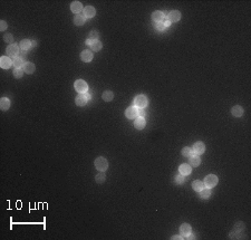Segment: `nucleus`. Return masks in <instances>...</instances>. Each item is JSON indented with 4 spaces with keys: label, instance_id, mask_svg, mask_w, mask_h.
Wrapping results in <instances>:
<instances>
[{
    "label": "nucleus",
    "instance_id": "obj_1",
    "mask_svg": "<svg viewBox=\"0 0 251 240\" xmlns=\"http://www.w3.org/2000/svg\"><path fill=\"white\" fill-rule=\"evenodd\" d=\"M95 168L98 170V171L101 172H104L107 170L108 168V162L107 160L104 159V158H102V156H99V158H97V159L95 160Z\"/></svg>",
    "mask_w": 251,
    "mask_h": 240
},
{
    "label": "nucleus",
    "instance_id": "obj_2",
    "mask_svg": "<svg viewBox=\"0 0 251 240\" xmlns=\"http://www.w3.org/2000/svg\"><path fill=\"white\" fill-rule=\"evenodd\" d=\"M203 183H204V185H206V188L211 189L218 184V178H217V175H214V174H209L206 176Z\"/></svg>",
    "mask_w": 251,
    "mask_h": 240
},
{
    "label": "nucleus",
    "instance_id": "obj_3",
    "mask_svg": "<svg viewBox=\"0 0 251 240\" xmlns=\"http://www.w3.org/2000/svg\"><path fill=\"white\" fill-rule=\"evenodd\" d=\"M6 53H7V56L10 57V58L17 57V56L19 55V47H18V45H16V44H11V45H9L7 47Z\"/></svg>",
    "mask_w": 251,
    "mask_h": 240
},
{
    "label": "nucleus",
    "instance_id": "obj_4",
    "mask_svg": "<svg viewBox=\"0 0 251 240\" xmlns=\"http://www.w3.org/2000/svg\"><path fill=\"white\" fill-rule=\"evenodd\" d=\"M75 89L78 93H81V94H84V93H86L88 89V85L87 83L85 81H83V79H78V81L75 82Z\"/></svg>",
    "mask_w": 251,
    "mask_h": 240
},
{
    "label": "nucleus",
    "instance_id": "obj_5",
    "mask_svg": "<svg viewBox=\"0 0 251 240\" xmlns=\"http://www.w3.org/2000/svg\"><path fill=\"white\" fill-rule=\"evenodd\" d=\"M147 105V98L144 95H138L134 100V106H136L137 108H144Z\"/></svg>",
    "mask_w": 251,
    "mask_h": 240
},
{
    "label": "nucleus",
    "instance_id": "obj_6",
    "mask_svg": "<svg viewBox=\"0 0 251 240\" xmlns=\"http://www.w3.org/2000/svg\"><path fill=\"white\" fill-rule=\"evenodd\" d=\"M125 115H126L127 118L130 120H133V118H136L138 116V108L136 106H131L128 107L125 112Z\"/></svg>",
    "mask_w": 251,
    "mask_h": 240
},
{
    "label": "nucleus",
    "instance_id": "obj_7",
    "mask_svg": "<svg viewBox=\"0 0 251 240\" xmlns=\"http://www.w3.org/2000/svg\"><path fill=\"white\" fill-rule=\"evenodd\" d=\"M192 150L196 155H200V154L204 153V151H206V145H204V143L203 142H196V143H194Z\"/></svg>",
    "mask_w": 251,
    "mask_h": 240
},
{
    "label": "nucleus",
    "instance_id": "obj_8",
    "mask_svg": "<svg viewBox=\"0 0 251 240\" xmlns=\"http://www.w3.org/2000/svg\"><path fill=\"white\" fill-rule=\"evenodd\" d=\"M181 19V13L177 11V10H173L167 15V20L170 23H176Z\"/></svg>",
    "mask_w": 251,
    "mask_h": 240
},
{
    "label": "nucleus",
    "instance_id": "obj_9",
    "mask_svg": "<svg viewBox=\"0 0 251 240\" xmlns=\"http://www.w3.org/2000/svg\"><path fill=\"white\" fill-rule=\"evenodd\" d=\"M163 19H164V13H162V11H160V10H156V11H154V13H152V20H153L154 23L160 24L163 21Z\"/></svg>",
    "mask_w": 251,
    "mask_h": 240
},
{
    "label": "nucleus",
    "instance_id": "obj_10",
    "mask_svg": "<svg viewBox=\"0 0 251 240\" xmlns=\"http://www.w3.org/2000/svg\"><path fill=\"white\" fill-rule=\"evenodd\" d=\"M11 65H13V62H11L10 57H8V56L1 57V59H0V66H1V68L8 69Z\"/></svg>",
    "mask_w": 251,
    "mask_h": 240
},
{
    "label": "nucleus",
    "instance_id": "obj_11",
    "mask_svg": "<svg viewBox=\"0 0 251 240\" xmlns=\"http://www.w3.org/2000/svg\"><path fill=\"white\" fill-rule=\"evenodd\" d=\"M87 101H88V98H87V96H86V94H79V95H77L75 98V103L77 106H84V105H86Z\"/></svg>",
    "mask_w": 251,
    "mask_h": 240
},
{
    "label": "nucleus",
    "instance_id": "obj_12",
    "mask_svg": "<svg viewBox=\"0 0 251 240\" xmlns=\"http://www.w3.org/2000/svg\"><path fill=\"white\" fill-rule=\"evenodd\" d=\"M145 125H146V121L144 120V117H136V120H135V122H134V126H135V129H137V130H143L144 127H145Z\"/></svg>",
    "mask_w": 251,
    "mask_h": 240
},
{
    "label": "nucleus",
    "instance_id": "obj_13",
    "mask_svg": "<svg viewBox=\"0 0 251 240\" xmlns=\"http://www.w3.org/2000/svg\"><path fill=\"white\" fill-rule=\"evenodd\" d=\"M83 13H84V16L86 17V18H91V17L95 16V13H96V10H95L94 7L87 6V7H85V8H84V10H83Z\"/></svg>",
    "mask_w": 251,
    "mask_h": 240
},
{
    "label": "nucleus",
    "instance_id": "obj_14",
    "mask_svg": "<svg viewBox=\"0 0 251 240\" xmlns=\"http://www.w3.org/2000/svg\"><path fill=\"white\" fill-rule=\"evenodd\" d=\"M70 10H72L74 13H79L83 9V5L82 2H79V1H74V2H72V5H70Z\"/></svg>",
    "mask_w": 251,
    "mask_h": 240
},
{
    "label": "nucleus",
    "instance_id": "obj_15",
    "mask_svg": "<svg viewBox=\"0 0 251 240\" xmlns=\"http://www.w3.org/2000/svg\"><path fill=\"white\" fill-rule=\"evenodd\" d=\"M81 58H82L83 62L89 63L91 62V59H93V54H91V50H84V52H82V54H81Z\"/></svg>",
    "mask_w": 251,
    "mask_h": 240
},
{
    "label": "nucleus",
    "instance_id": "obj_16",
    "mask_svg": "<svg viewBox=\"0 0 251 240\" xmlns=\"http://www.w3.org/2000/svg\"><path fill=\"white\" fill-rule=\"evenodd\" d=\"M180 232L182 236L184 237H188L190 234H191V226L189 224H183L181 227H180Z\"/></svg>",
    "mask_w": 251,
    "mask_h": 240
},
{
    "label": "nucleus",
    "instance_id": "obj_17",
    "mask_svg": "<svg viewBox=\"0 0 251 240\" xmlns=\"http://www.w3.org/2000/svg\"><path fill=\"white\" fill-rule=\"evenodd\" d=\"M85 21H86V17L84 16V13H77L74 18V23L76 26H82L85 24Z\"/></svg>",
    "mask_w": 251,
    "mask_h": 240
},
{
    "label": "nucleus",
    "instance_id": "obj_18",
    "mask_svg": "<svg viewBox=\"0 0 251 240\" xmlns=\"http://www.w3.org/2000/svg\"><path fill=\"white\" fill-rule=\"evenodd\" d=\"M20 49H23V50H29L31 47H33V42H31V40H29V39H23V40H21L20 42Z\"/></svg>",
    "mask_w": 251,
    "mask_h": 240
},
{
    "label": "nucleus",
    "instance_id": "obj_19",
    "mask_svg": "<svg viewBox=\"0 0 251 240\" xmlns=\"http://www.w3.org/2000/svg\"><path fill=\"white\" fill-rule=\"evenodd\" d=\"M243 108H242L241 106H239V105H237V106H233L231 110V113L233 116L235 117H241L242 115H243Z\"/></svg>",
    "mask_w": 251,
    "mask_h": 240
},
{
    "label": "nucleus",
    "instance_id": "obj_20",
    "mask_svg": "<svg viewBox=\"0 0 251 240\" xmlns=\"http://www.w3.org/2000/svg\"><path fill=\"white\" fill-rule=\"evenodd\" d=\"M180 173L183 175H189L190 173H191V171H192V169H191V165H189V164H186V163H184V164H182V165H180Z\"/></svg>",
    "mask_w": 251,
    "mask_h": 240
},
{
    "label": "nucleus",
    "instance_id": "obj_21",
    "mask_svg": "<svg viewBox=\"0 0 251 240\" xmlns=\"http://www.w3.org/2000/svg\"><path fill=\"white\" fill-rule=\"evenodd\" d=\"M23 69L27 74H33L34 71H35V69H36V67H35V65H34L33 63H25Z\"/></svg>",
    "mask_w": 251,
    "mask_h": 240
},
{
    "label": "nucleus",
    "instance_id": "obj_22",
    "mask_svg": "<svg viewBox=\"0 0 251 240\" xmlns=\"http://www.w3.org/2000/svg\"><path fill=\"white\" fill-rule=\"evenodd\" d=\"M0 107L2 111H7L10 107V101L7 97H2L0 100Z\"/></svg>",
    "mask_w": 251,
    "mask_h": 240
},
{
    "label": "nucleus",
    "instance_id": "obj_23",
    "mask_svg": "<svg viewBox=\"0 0 251 240\" xmlns=\"http://www.w3.org/2000/svg\"><path fill=\"white\" fill-rule=\"evenodd\" d=\"M201 163V159L199 155H193L190 158V165L191 166H198Z\"/></svg>",
    "mask_w": 251,
    "mask_h": 240
},
{
    "label": "nucleus",
    "instance_id": "obj_24",
    "mask_svg": "<svg viewBox=\"0 0 251 240\" xmlns=\"http://www.w3.org/2000/svg\"><path fill=\"white\" fill-rule=\"evenodd\" d=\"M192 187L196 192H200L204 188V183H203L202 181H200V180H196V181H194L192 183Z\"/></svg>",
    "mask_w": 251,
    "mask_h": 240
},
{
    "label": "nucleus",
    "instance_id": "obj_25",
    "mask_svg": "<svg viewBox=\"0 0 251 240\" xmlns=\"http://www.w3.org/2000/svg\"><path fill=\"white\" fill-rule=\"evenodd\" d=\"M182 155L185 156V158H191V156L194 155V152H193L192 147H189V146H186V147H183Z\"/></svg>",
    "mask_w": 251,
    "mask_h": 240
},
{
    "label": "nucleus",
    "instance_id": "obj_26",
    "mask_svg": "<svg viewBox=\"0 0 251 240\" xmlns=\"http://www.w3.org/2000/svg\"><path fill=\"white\" fill-rule=\"evenodd\" d=\"M13 65L16 67V68H21V67H23V65H25V63H23V58H21V57H17V58H15V60L13 62Z\"/></svg>",
    "mask_w": 251,
    "mask_h": 240
},
{
    "label": "nucleus",
    "instance_id": "obj_27",
    "mask_svg": "<svg viewBox=\"0 0 251 240\" xmlns=\"http://www.w3.org/2000/svg\"><path fill=\"white\" fill-rule=\"evenodd\" d=\"M102 96H103V100H104L105 102H111L112 100H113V97H114V94H113L111 91H105Z\"/></svg>",
    "mask_w": 251,
    "mask_h": 240
},
{
    "label": "nucleus",
    "instance_id": "obj_28",
    "mask_svg": "<svg viewBox=\"0 0 251 240\" xmlns=\"http://www.w3.org/2000/svg\"><path fill=\"white\" fill-rule=\"evenodd\" d=\"M211 195V190H210L209 188H206V189H204L203 188L201 191H200V197L202 199H208Z\"/></svg>",
    "mask_w": 251,
    "mask_h": 240
},
{
    "label": "nucleus",
    "instance_id": "obj_29",
    "mask_svg": "<svg viewBox=\"0 0 251 240\" xmlns=\"http://www.w3.org/2000/svg\"><path fill=\"white\" fill-rule=\"evenodd\" d=\"M170 24H171V23H170L169 20H167V21H162V23L157 24V25H156L157 30H160V31H164V30H165L167 27H169Z\"/></svg>",
    "mask_w": 251,
    "mask_h": 240
},
{
    "label": "nucleus",
    "instance_id": "obj_30",
    "mask_svg": "<svg viewBox=\"0 0 251 240\" xmlns=\"http://www.w3.org/2000/svg\"><path fill=\"white\" fill-rule=\"evenodd\" d=\"M102 47H103V45H102L101 42H98V40H95L94 42H93V45L91 46V48L94 50V52H98V50H101Z\"/></svg>",
    "mask_w": 251,
    "mask_h": 240
},
{
    "label": "nucleus",
    "instance_id": "obj_31",
    "mask_svg": "<svg viewBox=\"0 0 251 240\" xmlns=\"http://www.w3.org/2000/svg\"><path fill=\"white\" fill-rule=\"evenodd\" d=\"M95 180H96V182H97V183L102 184V183H104V182H105V180H106V176H105L104 173H98V174L96 175Z\"/></svg>",
    "mask_w": 251,
    "mask_h": 240
},
{
    "label": "nucleus",
    "instance_id": "obj_32",
    "mask_svg": "<svg viewBox=\"0 0 251 240\" xmlns=\"http://www.w3.org/2000/svg\"><path fill=\"white\" fill-rule=\"evenodd\" d=\"M185 181V175L183 174H177L175 176V183L176 184H183Z\"/></svg>",
    "mask_w": 251,
    "mask_h": 240
},
{
    "label": "nucleus",
    "instance_id": "obj_33",
    "mask_svg": "<svg viewBox=\"0 0 251 240\" xmlns=\"http://www.w3.org/2000/svg\"><path fill=\"white\" fill-rule=\"evenodd\" d=\"M23 69H21V68H15L13 69V76H15L16 78L23 77Z\"/></svg>",
    "mask_w": 251,
    "mask_h": 240
},
{
    "label": "nucleus",
    "instance_id": "obj_34",
    "mask_svg": "<svg viewBox=\"0 0 251 240\" xmlns=\"http://www.w3.org/2000/svg\"><path fill=\"white\" fill-rule=\"evenodd\" d=\"M88 39H91V40H97L98 39V33L97 31H95V30L91 31V33H89V36H88Z\"/></svg>",
    "mask_w": 251,
    "mask_h": 240
},
{
    "label": "nucleus",
    "instance_id": "obj_35",
    "mask_svg": "<svg viewBox=\"0 0 251 240\" xmlns=\"http://www.w3.org/2000/svg\"><path fill=\"white\" fill-rule=\"evenodd\" d=\"M3 40L6 42H13V37L11 34H6V35L3 36Z\"/></svg>",
    "mask_w": 251,
    "mask_h": 240
},
{
    "label": "nucleus",
    "instance_id": "obj_36",
    "mask_svg": "<svg viewBox=\"0 0 251 240\" xmlns=\"http://www.w3.org/2000/svg\"><path fill=\"white\" fill-rule=\"evenodd\" d=\"M0 29H1V31H5V30L7 29V23L6 21L1 20V23H0Z\"/></svg>",
    "mask_w": 251,
    "mask_h": 240
},
{
    "label": "nucleus",
    "instance_id": "obj_37",
    "mask_svg": "<svg viewBox=\"0 0 251 240\" xmlns=\"http://www.w3.org/2000/svg\"><path fill=\"white\" fill-rule=\"evenodd\" d=\"M144 111H143V108H140L138 110V116H141V117H143V115H144Z\"/></svg>",
    "mask_w": 251,
    "mask_h": 240
},
{
    "label": "nucleus",
    "instance_id": "obj_38",
    "mask_svg": "<svg viewBox=\"0 0 251 240\" xmlns=\"http://www.w3.org/2000/svg\"><path fill=\"white\" fill-rule=\"evenodd\" d=\"M95 42V40H91V39H88L87 42H86V44H87V45H91H91H93V42Z\"/></svg>",
    "mask_w": 251,
    "mask_h": 240
},
{
    "label": "nucleus",
    "instance_id": "obj_39",
    "mask_svg": "<svg viewBox=\"0 0 251 240\" xmlns=\"http://www.w3.org/2000/svg\"><path fill=\"white\" fill-rule=\"evenodd\" d=\"M183 238H184V237H181V236H173L172 239H180V240H181V239H183Z\"/></svg>",
    "mask_w": 251,
    "mask_h": 240
}]
</instances>
